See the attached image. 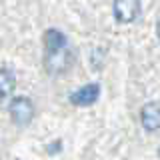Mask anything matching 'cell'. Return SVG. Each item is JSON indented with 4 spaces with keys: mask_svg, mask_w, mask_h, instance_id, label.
Returning a JSON list of instances; mask_svg holds the SVG:
<instances>
[{
    "mask_svg": "<svg viewBox=\"0 0 160 160\" xmlns=\"http://www.w3.org/2000/svg\"><path fill=\"white\" fill-rule=\"evenodd\" d=\"M8 112H10L12 122L16 126H26V124H30V120L34 118V104L26 96H16L10 102Z\"/></svg>",
    "mask_w": 160,
    "mask_h": 160,
    "instance_id": "obj_1",
    "label": "cell"
},
{
    "mask_svg": "<svg viewBox=\"0 0 160 160\" xmlns=\"http://www.w3.org/2000/svg\"><path fill=\"white\" fill-rule=\"evenodd\" d=\"M140 14V0H114V16L118 22H134Z\"/></svg>",
    "mask_w": 160,
    "mask_h": 160,
    "instance_id": "obj_2",
    "label": "cell"
},
{
    "mask_svg": "<svg viewBox=\"0 0 160 160\" xmlns=\"http://www.w3.org/2000/svg\"><path fill=\"white\" fill-rule=\"evenodd\" d=\"M98 96H100V84L90 82L70 94V102L74 106H90V104H94L98 100Z\"/></svg>",
    "mask_w": 160,
    "mask_h": 160,
    "instance_id": "obj_3",
    "label": "cell"
},
{
    "mask_svg": "<svg viewBox=\"0 0 160 160\" xmlns=\"http://www.w3.org/2000/svg\"><path fill=\"white\" fill-rule=\"evenodd\" d=\"M140 120H142V126L148 132H158V128H160V106H158V102L144 104L142 110H140Z\"/></svg>",
    "mask_w": 160,
    "mask_h": 160,
    "instance_id": "obj_4",
    "label": "cell"
},
{
    "mask_svg": "<svg viewBox=\"0 0 160 160\" xmlns=\"http://www.w3.org/2000/svg\"><path fill=\"white\" fill-rule=\"evenodd\" d=\"M44 44H46L48 54H56L60 50H64V46H66V36L56 28L46 30V34H44Z\"/></svg>",
    "mask_w": 160,
    "mask_h": 160,
    "instance_id": "obj_5",
    "label": "cell"
},
{
    "mask_svg": "<svg viewBox=\"0 0 160 160\" xmlns=\"http://www.w3.org/2000/svg\"><path fill=\"white\" fill-rule=\"evenodd\" d=\"M16 88V76L10 68H0V100L8 98Z\"/></svg>",
    "mask_w": 160,
    "mask_h": 160,
    "instance_id": "obj_6",
    "label": "cell"
}]
</instances>
